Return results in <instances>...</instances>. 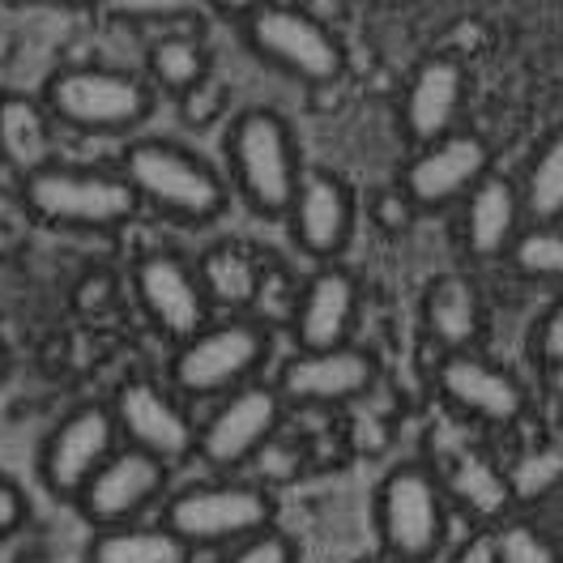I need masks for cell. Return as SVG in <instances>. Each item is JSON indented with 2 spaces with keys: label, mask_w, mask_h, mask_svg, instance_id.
<instances>
[{
  "label": "cell",
  "mask_w": 563,
  "mask_h": 563,
  "mask_svg": "<svg viewBox=\"0 0 563 563\" xmlns=\"http://www.w3.org/2000/svg\"><path fill=\"white\" fill-rule=\"evenodd\" d=\"M227 158H231V176L235 188L244 192V201L265 218L290 213V201L299 192V145L290 124L269 107H247L231 120L227 133Z\"/></svg>",
  "instance_id": "cell-1"
},
{
  "label": "cell",
  "mask_w": 563,
  "mask_h": 563,
  "mask_svg": "<svg viewBox=\"0 0 563 563\" xmlns=\"http://www.w3.org/2000/svg\"><path fill=\"white\" fill-rule=\"evenodd\" d=\"M22 201L35 218L73 231H111L141 210L133 184L120 172L69 163H47L31 172L22 179Z\"/></svg>",
  "instance_id": "cell-2"
},
{
  "label": "cell",
  "mask_w": 563,
  "mask_h": 563,
  "mask_svg": "<svg viewBox=\"0 0 563 563\" xmlns=\"http://www.w3.org/2000/svg\"><path fill=\"white\" fill-rule=\"evenodd\" d=\"M120 176L133 184L141 206H154L179 222H210L227 210V184L210 163L176 141H133Z\"/></svg>",
  "instance_id": "cell-3"
},
{
  "label": "cell",
  "mask_w": 563,
  "mask_h": 563,
  "mask_svg": "<svg viewBox=\"0 0 563 563\" xmlns=\"http://www.w3.org/2000/svg\"><path fill=\"white\" fill-rule=\"evenodd\" d=\"M163 526L188 551L201 547H235L252 533L274 529V495L240 478H210L176 492L163 504Z\"/></svg>",
  "instance_id": "cell-4"
},
{
  "label": "cell",
  "mask_w": 563,
  "mask_h": 563,
  "mask_svg": "<svg viewBox=\"0 0 563 563\" xmlns=\"http://www.w3.org/2000/svg\"><path fill=\"white\" fill-rule=\"evenodd\" d=\"M269 358V329L252 317L210 320L197 338L179 342L172 388L179 397H227L252 385Z\"/></svg>",
  "instance_id": "cell-5"
},
{
  "label": "cell",
  "mask_w": 563,
  "mask_h": 563,
  "mask_svg": "<svg viewBox=\"0 0 563 563\" xmlns=\"http://www.w3.org/2000/svg\"><path fill=\"white\" fill-rule=\"evenodd\" d=\"M376 529L385 555L431 563L449 533V499L440 474L422 461L393 465L376 492Z\"/></svg>",
  "instance_id": "cell-6"
},
{
  "label": "cell",
  "mask_w": 563,
  "mask_h": 563,
  "mask_svg": "<svg viewBox=\"0 0 563 563\" xmlns=\"http://www.w3.org/2000/svg\"><path fill=\"white\" fill-rule=\"evenodd\" d=\"M150 86L137 73L73 65L47 77L43 107L52 120L81 129V133H124L150 115Z\"/></svg>",
  "instance_id": "cell-7"
},
{
  "label": "cell",
  "mask_w": 563,
  "mask_h": 563,
  "mask_svg": "<svg viewBox=\"0 0 563 563\" xmlns=\"http://www.w3.org/2000/svg\"><path fill=\"white\" fill-rule=\"evenodd\" d=\"M247 43L282 73L329 86L346 73V47L317 13L295 9V4H261L247 13Z\"/></svg>",
  "instance_id": "cell-8"
},
{
  "label": "cell",
  "mask_w": 563,
  "mask_h": 563,
  "mask_svg": "<svg viewBox=\"0 0 563 563\" xmlns=\"http://www.w3.org/2000/svg\"><path fill=\"white\" fill-rule=\"evenodd\" d=\"M286 419V401L269 380H252L218 397L210 419L197 422V457L218 474H235L256 457Z\"/></svg>",
  "instance_id": "cell-9"
},
{
  "label": "cell",
  "mask_w": 563,
  "mask_h": 563,
  "mask_svg": "<svg viewBox=\"0 0 563 563\" xmlns=\"http://www.w3.org/2000/svg\"><path fill=\"white\" fill-rule=\"evenodd\" d=\"M111 419H115V435L124 449H137L145 457L163 461L167 470L176 461L197 457V422L184 410L172 388H163L150 376L124 380L115 388V397L107 401Z\"/></svg>",
  "instance_id": "cell-10"
},
{
  "label": "cell",
  "mask_w": 563,
  "mask_h": 563,
  "mask_svg": "<svg viewBox=\"0 0 563 563\" xmlns=\"http://www.w3.org/2000/svg\"><path fill=\"white\" fill-rule=\"evenodd\" d=\"M115 449H120V435H115V419H111L107 401L73 406L69 415L47 431V440L38 449V478L52 495L77 499Z\"/></svg>",
  "instance_id": "cell-11"
},
{
  "label": "cell",
  "mask_w": 563,
  "mask_h": 563,
  "mask_svg": "<svg viewBox=\"0 0 563 563\" xmlns=\"http://www.w3.org/2000/svg\"><path fill=\"white\" fill-rule=\"evenodd\" d=\"M487 176H492V145L470 129H457L453 137L415 150L401 188L419 210H440V206H461Z\"/></svg>",
  "instance_id": "cell-12"
},
{
  "label": "cell",
  "mask_w": 563,
  "mask_h": 563,
  "mask_svg": "<svg viewBox=\"0 0 563 563\" xmlns=\"http://www.w3.org/2000/svg\"><path fill=\"white\" fill-rule=\"evenodd\" d=\"M167 474H172V470H167L163 461L145 457L137 449H124V444H120L73 504L81 508V517L95 529L133 526V521H141V517L163 499Z\"/></svg>",
  "instance_id": "cell-13"
},
{
  "label": "cell",
  "mask_w": 563,
  "mask_h": 563,
  "mask_svg": "<svg viewBox=\"0 0 563 563\" xmlns=\"http://www.w3.org/2000/svg\"><path fill=\"white\" fill-rule=\"evenodd\" d=\"M435 388L453 410L487 427H517L529 415L526 385L478 351L444 354L435 367Z\"/></svg>",
  "instance_id": "cell-14"
},
{
  "label": "cell",
  "mask_w": 563,
  "mask_h": 563,
  "mask_svg": "<svg viewBox=\"0 0 563 563\" xmlns=\"http://www.w3.org/2000/svg\"><path fill=\"white\" fill-rule=\"evenodd\" d=\"M133 282H137V299L145 317L167 338L188 342L210 324V299H206L201 274L179 252H167V247L145 252L133 269Z\"/></svg>",
  "instance_id": "cell-15"
},
{
  "label": "cell",
  "mask_w": 563,
  "mask_h": 563,
  "mask_svg": "<svg viewBox=\"0 0 563 563\" xmlns=\"http://www.w3.org/2000/svg\"><path fill=\"white\" fill-rule=\"evenodd\" d=\"M376 385V358L358 346L338 351H295L282 363L274 388L290 406H342Z\"/></svg>",
  "instance_id": "cell-16"
},
{
  "label": "cell",
  "mask_w": 563,
  "mask_h": 563,
  "mask_svg": "<svg viewBox=\"0 0 563 563\" xmlns=\"http://www.w3.org/2000/svg\"><path fill=\"white\" fill-rule=\"evenodd\" d=\"M465 107V69L453 56H431L401 90V133L415 150L453 137Z\"/></svg>",
  "instance_id": "cell-17"
},
{
  "label": "cell",
  "mask_w": 563,
  "mask_h": 563,
  "mask_svg": "<svg viewBox=\"0 0 563 563\" xmlns=\"http://www.w3.org/2000/svg\"><path fill=\"white\" fill-rule=\"evenodd\" d=\"M290 231L308 256L329 261L351 244L354 231V197L351 188L329 172H303L299 192L290 201Z\"/></svg>",
  "instance_id": "cell-18"
},
{
  "label": "cell",
  "mask_w": 563,
  "mask_h": 563,
  "mask_svg": "<svg viewBox=\"0 0 563 563\" xmlns=\"http://www.w3.org/2000/svg\"><path fill=\"white\" fill-rule=\"evenodd\" d=\"M354 312H358V282L342 265H320L308 278L295 308V342L299 351H338L351 346Z\"/></svg>",
  "instance_id": "cell-19"
},
{
  "label": "cell",
  "mask_w": 563,
  "mask_h": 563,
  "mask_svg": "<svg viewBox=\"0 0 563 563\" xmlns=\"http://www.w3.org/2000/svg\"><path fill=\"white\" fill-rule=\"evenodd\" d=\"M526 227L529 222L526 206H521V192H517V179L492 172L461 201V240L483 261L508 256Z\"/></svg>",
  "instance_id": "cell-20"
},
{
  "label": "cell",
  "mask_w": 563,
  "mask_h": 563,
  "mask_svg": "<svg viewBox=\"0 0 563 563\" xmlns=\"http://www.w3.org/2000/svg\"><path fill=\"white\" fill-rule=\"evenodd\" d=\"M422 324L427 338L444 354H470L483 338V299L470 278L444 274L431 282L427 299H422Z\"/></svg>",
  "instance_id": "cell-21"
},
{
  "label": "cell",
  "mask_w": 563,
  "mask_h": 563,
  "mask_svg": "<svg viewBox=\"0 0 563 563\" xmlns=\"http://www.w3.org/2000/svg\"><path fill=\"white\" fill-rule=\"evenodd\" d=\"M86 563H192V551L163 521L95 529Z\"/></svg>",
  "instance_id": "cell-22"
},
{
  "label": "cell",
  "mask_w": 563,
  "mask_h": 563,
  "mask_svg": "<svg viewBox=\"0 0 563 563\" xmlns=\"http://www.w3.org/2000/svg\"><path fill=\"white\" fill-rule=\"evenodd\" d=\"M210 308H227L231 317H247L261 295V261L244 244H218L197 261Z\"/></svg>",
  "instance_id": "cell-23"
},
{
  "label": "cell",
  "mask_w": 563,
  "mask_h": 563,
  "mask_svg": "<svg viewBox=\"0 0 563 563\" xmlns=\"http://www.w3.org/2000/svg\"><path fill=\"white\" fill-rule=\"evenodd\" d=\"M52 115L43 99L26 95H0V158L13 163L22 179L47 167V137H52Z\"/></svg>",
  "instance_id": "cell-24"
},
{
  "label": "cell",
  "mask_w": 563,
  "mask_h": 563,
  "mask_svg": "<svg viewBox=\"0 0 563 563\" xmlns=\"http://www.w3.org/2000/svg\"><path fill=\"white\" fill-rule=\"evenodd\" d=\"M529 227H555L563 222V129L547 133L529 154L526 176L517 179Z\"/></svg>",
  "instance_id": "cell-25"
},
{
  "label": "cell",
  "mask_w": 563,
  "mask_h": 563,
  "mask_svg": "<svg viewBox=\"0 0 563 563\" xmlns=\"http://www.w3.org/2000/svg\"><path fill=\"white\" fill-rule=\"evenodd\" d=\"M150 73L163 90H172L179 99H188L192 90H201L206 73H210V60L201 52V43L188 35H172V38H158L150 47Z\"/></svg>",
  "instance_id": "cell-26"
},
{
  "label": "cell",
  "mask_w": 563,
  "mask_h": 563,
  "mask_svg": "<svg viewBox=\"0 0 563 563\" xmlns=\"http://www.w3.org/2000/svg\"><path fill=\"white\" fill-rule=\"evenodd\" d=\"M508 265L526 278L560 282L563 286V222L555 227H526L508 252Z\"/></svg>",
  "instance_id": "cell-27"
},
{
  "label": "cell",
  "mask_w": 563,
  "mask_h": 563,
  "mask_svg": "<svg viewBox=\"0 0 563 563\" xmlns=\"http://www.w3.org/2000/svg\"><path fill=\"white\" fill-rule=\"evenodd\" d=\"M457 492L461 504H470L478 517H495L508 508V483L483 457H465V470L457 474Z\"/></svg>",
  "instance_id": "cell-28"
},
{
  "label": "cell",
  "mask_w": 563,
  "mask_h": 563,
  "mask_svg": "<svg viewBox=\"0 0 563 563\" xmlns=\"http://www.w3.org/2000/svg\"><path fill=\"white\" fill-rule=\"evenodd\" d=\"M213 563H299V551H295V542L274 526V529H265V533H252L244 542H235V547H227Z\"/></svg>",
  "instance_id": "cell-29"
},
{
  "label": "cell",
  "mask_w": 563,
  "mask_h": 563,
  "mask_svg": "<svg viewBox=\"0 0 563 563\" xmlns=\"http://www.w3.org/2000/svg\"><path fill=\"white\" fill-rule=\"evenodd\" d=\"M533 351L547 367H563V295L542 312L538 329H533Z\"/></svg>",
  "instance_id": "cell-30"
},
{
  "label": "cell",
  "mask_w": 563,
  "mask_h": 563,
  "mask_svg": "<svg viewBox=\"0 0 563 563\" xmlns=\"http://www.w3.org/2000/svg\"><path fill=\"white\" fill-rule=\"evenodd\" d=\"M26 521H31V499L9 474H0V538L18 533Z\"/></svg>",
  "instance_id": "cell-31"
},
{
  "label": "cell",
  "mask_w": 563,
  "mask_h": 563,
  "mask_svg": "<svg viewBox=\"0 0 563 563\" xmlns=\"http://www.w3.org/2000/svg\"><path fill=\"white\" fill-rule=\"evenodd\" d=\"M449 563H504V551H499V542H495L492 533H474V538H465L453 551Z\"/></svg>",
  "instance_id": "cell-32"
},
{
  "label": "cell",
  "mask_w": 563,
  "mask_h": 563,
  "mask_svg": "<svg viewBox=\"0 0 563 563\" xmlns=\"http://www.w3.org/2000/svg\"><path fill=\"white\" fill-rule=\"evenodd\" d=\"M354 563H415V560H397V555H385V551H376V555H367V560H354Z\"/></svg>",
  "instance_id": "cell-33"
},
{
  "label": "cell",
  "mask_w": 563,
  "mask_h": 563,
  "mask_svg": "<svg viewBox=\"0 0 563 563\" xmlns=\"http://www.w3.org/2000/svg\"><path fill=\"white\" fill-rule=\"evenodd\" d=\"M4 372H9V354H4V346H0V380H4Z\"/></svg>",
  "instance_id": "cell-34"
},
{
  "label": "cell",
  "mask_w": 563,
  "mask_h": 563,
  "mask_svg": "<svg viewBox=\"0 0 563 563\" xmlns=\"http://www.w3.org/2000/svg\"><path fill=\"white\" fill-rule=\"evenodd\" d=\"M555 563H563V551H560V560H555Z\"/></svg>",
  "instance_id": "cell-35"
}]
</instances>
